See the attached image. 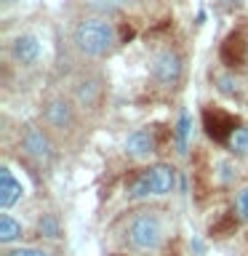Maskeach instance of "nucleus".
<instances>
[{
	"label": "nucleus",
	"mask_w": 248,
	"mask_h": 256,
	"mask_svg": "<svg viewBox=\"0 0 248 256\" xmlns=\"http://www.w3.org/2000/svg\"><path fill=\"white\" fill-rule=\"evenodd\" d=\"M176 190V168L168 163H155L144 168L128 184V198L142 200V198H163Z\"/></svg>",
	"instance_id": "f257e3e1"
},
{
	"label": "nucleus",
	"mask_w": 248,
	"mask_h": 256,
	"mask_svg": "<svg viewBox=\"0 0 248 256\" xmlns=\"http://www.w3.org/2000/svg\"><path fill=\"white\" fill-rule=\"evenodd\" d=\"M118 43L115 27L107 19L99 16H88L75 27V46L86 56H107Z\"/></svg>",
	"instance_id": "f03ea898"
},
{
	"label": "nucleus",
	"mask_w": 248,
	"mask_h": 256,
	"mask_svg": "<svg viewBox=\"0 0 248 256\" xmlns=\"http://www.w3.org/2000/svg\"><path fill=\"white\" fill-rule=\"evenodd\" d=\"M126 235L134 251H155L163 240V222L155 211H142L131 219Z\"/></svg>",
	"instance_id": "7ed1b4c3"
},
{
	"label": "nucleus",
	"mask_w": 248,
	"mask_h": 256,
	"mask_svg": "<svg viewBox=\"0 0 248 256\" xmlns=\"http://www.w3.org/2000/svg\"><path fill=\"white\" fill-rule=\"evenodd\" d=\"M152 78L155 83H160L163 88H174L182 80V59L176 51H158L152 56Z\"/></svg>",
	"instance_id": "20e7f679"
},
{
	"label": "nucleus",
	"mask_w": 248,
	"mask_h": 256,
	"mask_svg": "<svg viewBox=\"0 0 248 256\" xmlns=\"http://www.w3.org/2000/svg\"><path fill=\"white\" fill-rule=\"evenodd\" d=\"M238 126H240L238 118L230 115L227 110H222V107H206L203 110V128H206V134L211 136L214 142L227 144L230 134L235 131Z\"/></svg>",
	"instance_id": "39448f33"
},
{
	"label": "nucleus",
	"mask_w": 248,
	"mask_h": 256,
	"mask_svg": "<svg viewBox=\"0 0 248 256\" xmlns=\"http://www.w3.org/2000/svg\"><path fill=\"white\" fill-rule=\"evenodd\" d=\"M155 150H158L155 134H152L150 128H136V131H131V134L126 136V152L131 158H136V160L150 158Z\"/></svg>",
	"instance_id": "423d86ee"
},
{
	"label": "nucleus",
	"mask_w": 248,
	"mask_h": 256,
	"mask_svg": "<svg viewBox=\"0 0 248 256\" xmlns=\"http://www.w3.org/2000/svg\"><path fill=\"white\" fill-rule=\"evenodd\" d=\"M219 56H222L224 67H230V70L232 67H240V64L248 59V43L243 40V35H240V32H232V35L224 38Z\"/></svg>",
	"instance_id": "0eeeda50"
},
{
	"label": "nucleus",
	"mask_w": 248,
	"mask_h": 256,
	"mask_svg": "<svg viewBox=\"0 0 248 256\" xmlns=\"http://www.w3.org/2000/svg\"><path fill=\"white\" fill-rule=\"evenodd\" d=\"M11 56H14L19 64H24V67L35 64V62L40 59V40H38L35 35H19V38H14Z\"/></svg>",
	"instance_id": "6e6552de"
},
{
	"label": "nucleus",
	"mask_w": 248,
	"mask_h": 256,
	"mask_svg": "<svg viewBox=\"0 0 248 256\" xmlns=\"http://www.w3.org/2000/svg\"><path fill=\"white\" fill-rule=\"evenodd\" d=\"M22 195H24L22 182L11 174V168L3 166V168H0V208L16 206L22 200Z\"/></svg>",
	"instance_id": "1a4fd4ad"
},
{
	"label": "nucleus",
	"mask_w": 248,
	"mask_h": 256,
	"mask_svg": "<svg viewBox=\"0 0 248 256\" xmlns=\"http://www.w3.org/2000/svg\"><path fill=\"white\" fill-rule=\"evenodd\" d=\"M22 147L27 155H32L35 160H48L51 158V142H48V136L40 131V128H27V134H24V139H22Z\"/></svg>",
	"instance_id": "9d476101"
},
{
	"label": "nucleus",
	"mask_w": 248,
	"mask_h": 256,
	"mask_svg": "<svg viewBox=\"0 0 248 256\" xmlns=\"http://www.w3.org/2000/svg\"><path fill=\"white\" fill-rule=\"evenodd\" d=\"M46 123L51 128H70L72 126V107L64 99H51L46 104Z\"/></svg>",
	"instance_id": "9b49d317"
},
{
	"label": "nucleus",
	"mask_w": 248,
	"mask_h": 256,
	"mask_svg": "<svg viewBox=\"0 0 248 256\" xmlns=\"http://www.w3.org/2000/svg\"><path fill=\"white\" fill-rule=\"evenodd\" d=\"M176 152L179 155H187V147H190V134H192V118H190V112L184 110L179 120H176Z\"/></svg>",
	"instance_id": "f8f14e48"
},
{
	"label": "nucleus",
	"mask_w": 248,
	"mask_h": 256,
	"mask_svg": "<svg viewBox=\"0 0 248 256\" xmlns=\"http://www.w3.org/2000/svg\"><path fill=\"white\" fill-rule=\"evenodd\" d=\"M227 150H230L235 158H248V128H246V126H238L235 131L230 134Z\"/></svg>",
	"instance_id": "ddd939ff"
},
{
	"label": "nucleus",
	"mask_w": 248,
	"mask_h": 256,
	"mask_svg": "<svg viewBox=\"0 0 248 256\" xmlns=\"http://www.w3.org/2000/svg\"><path fill=\"white\" fill-rule=\"evenodd\" d=\"M238 222H240V216L238 211H232V214H224L216 224H211V235L214 238H230V235H235V230H238Z\"/></svg>",
	"instance_id": "4468645a"
},
{
	"label": "nucleus",
	"mask_w": 248,
	"mask_h": 256,
	"mask_svg": "<svg viewBox=\"0 0 248 256\" xmlns=\"http://www.w3.org/2000/svg\"><path fill=\"white\" fill-rule=\"evenodd\" d=\"M22 238V224L16 222V219H11L8 214H3L0 216V243H14V240H19Z\"/></svg>",
	"instance_id": "2eb2a0df"
},
{
	"label": "nucleus",
	"mask_w": 248,
	"mask_h": 256,
	"mask_svg": "<svg viewBox=\"0 0 248 256\" xmlns=\"http://www.w3.org/2000/svg\"><path fill=\"white\" fill-rule=\"evenodd\" d=\"M38 230H40V235H46V238H59V235H62L59 219H56L54 214H46L43 219L38 222Z\"/></svg>",
	"instance_id": "dca6fc26"
},
{
	"label": "nucleus",
	"mask_w": 248,
	"mask_h": 256,
	"mask_svg": "<svg viewBox=\"0 0 248 256\" xmlns=\"http://www.w3.org/2000/svg\"><path fill=\"white\" fill-rule=\"evenodd\" d=\"M96 96H99V86L96 83H80V88H78V102L80 104L91 107V104L96 102Z\"/></svg>",
	"instance_id": "f3484780"
},
{
	"label": "nucleus",
	"mask_w": 248,
	"mask_h": 256,
	"mask_svg": "<svg viewBox=\"0 0 248 256\" xmlns=\"http://www.w3.org/2000/svg\"><path fill=\"white\" fill-rule=\"evenodd\" d=\"M235 211L240 216V222H248V187H243L235 198Z\"/></svg>",
	"instance_id": "a211bd4d"
},
{
	"label": "nucleus",
	"mask_w": 248,
	"mask_h": 256,
	"mask_svg": "<svg viewBox=\"0 0 248 256\" xmlns=\"http://www.w3.org/2000/svg\"><path fill=\"white\" fill-rule=\"evenodd\" d=\"M8 256H48V254L40 251V248H14V251H8Z\"/></svg>",
	"instance_id": "6ab92c4d"
},
{
	"label": "nucleus",
	"mask_w": 248,
	"mask_h": 256,
	"mask_svg": "<svg viewBox=\"0 0 248 256\" xmlns=\"http://www.w3.org/2000/svg\"><path fill=\"white\" fill-rule=\"evenodd\" d=\"M219 88H222V91L224 94H230V96H235L238 94V83H235V80H232V78H219Z\"/></svg>",
	"instance_id": "aec40b11"
},
{
	"label": "nucleus",
	"mask_w": 248,
	"mask_h": 256,
	"mask_svg": "<svg viewBox=\"0 0 248 256\" xmlns=\"http://www.w3.org/2000/svg\"><path fill=\"white\" fill-rule=\"evenodd\" d=\"M224 3H227V6H240L243 0H224Z\"/></svg>",
	"instance_id": "412c9836"
},
{
	"label": "nucleus",
	"mask_w": 248,
	"mask_h": 256,
	"mask_svg": "<svg viewBox=\"0 0 248 256\" xmlns=\"http://www.w3.org/2000/svg\"><path fill=\"white\" fill-rule=\"evenodd\" d=\"M3 3H11V0H3Z\"/></svg>",
	"instance_id": "4be33fe9"
}]
</instances>
